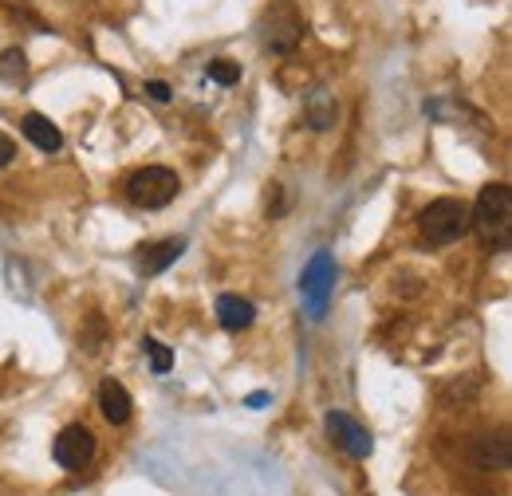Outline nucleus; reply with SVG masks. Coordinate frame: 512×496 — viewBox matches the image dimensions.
<instances>
[{
	"label": "nucleus",
	"mask_w": 512,
	"mask_h": 496,
	"mask_svg": "<svg viewBox=\"0 0 512 496\" xmlns=\"http://www.w3.org/2000/svg\"><path fill=\"white\" fill-rule=\"evenodd\" d=\"M327 430H331V437L339 441L343 453H351V457H371V449H375L371 434H367L355 418H347L343 410H331V414H327Z\"/></svg>",
	"instance_id": "nucleus-7"
},
{
	"label": "nucleus",
	"mask_w": 512,
	"mask_h": 496,
	"mask_svg": "<svg viewBox=\"0 0 512 496\" xmlns=\"http://www.w3.org/2000/svg\"><path fill=\"white\" fill-rule=\"evenodd\" d=\"M142 351L150 355V367L158 374H166L174 367V355H170V347L166 343H158V339H142Z\"/></svg>",
	"instance_id": "nucleus-14"
},
{
	"label": "nucleus",
	"mask_w": 512,
	"mask_h": 496,
	"mask_svg": "<svg viewBox=\"0 0 512 496\" xmlns=\"http://www.w3.org/2000/svg\"><path fill=\"white\" fill-rule=\"evenodd\" d=\"M253 319H256V308L249 300H241V296H221L217 300V323L225 331H245V327H253Z\"/></svg>",
	"instance_id": "nucleus-10"
},
{
	"label": "nucleus",
	"mask_w": 512,
	"mask_h": 496,
	"mask_svg": "<svg viewBox=\"0 0 512 496\" xmlns=\"http://www.w3.org/2000/svg\"><path fill=\"white\" fill-rule=\"evenodd\" d=\"M418 225H422V237L430 245H453L457 237L469 233V205L457 197H438L422 209Z\"/></svg>",
	"instance_id": "nucleus-2"
},
{
	"label": "nucleus",
	"mask_w": 512,
	"mask_h": 496,
	"mask_svg": "<svg viewBox=\"0 0 512 496\" xmlns=\"http://www.w3.org/2000/svg\"><path fill=\"white\" fill-rule=\"evenodd\" d=\"M99 410H103V418H107L111 426H123L130 418L134 402H130L127 386H123L119 378H103V386H99Z\"/></svg>",
	"instance_id": "nucleus-8"
},
{
	"label": "nucleus",
	"mask_w": 512,
	"mask_h": 496,
	"mask_svg": "<svg viewBox=\"0 0 512 496\" xmlns=\"http://www.w3.org/2000/svg\"><path fill=\"white\" fill-rule=\"evenodd\" d=\"M182 248H186V241H162V245L142 248V256H138V272H146V276L166 272V268L182 256Z\"/></svg>",
	"instance_id": "nucleus-11"
},
{
	"label": "nucleus",
	"mask_w": 512,
	"mask_h": 496,
	"mask_svg": "<svg viewBox=\"0 0 512 496\" xmlns=\"http://www.w3.org/2000/svg\"><path fill=\"white\" fill-rule=\"evenodd\" d=\"M304 119L312 130H327V126H335V99L327 95V91H312L308 95V103H304Z\"/></svg>",
	"instance_id": "nucleus-12"
},
{
	"label": "nucleus",
	"mask_w": 512,
	"mask_h": 496,
	"mask_svg": "<svg viewBox=\"0 0 512 496\" xmlns=\"http://www.w3.org/2000/svg\"><path fill=\"white\" fill-rule=\"evenodd\" d=\"M146 95H150L154 103H170V99H174L170 83H162V79H150V83H146Z\"/></svg>",
	"instance_id": "nucleus-17"
},
{
	"label": "nucleus",
	"mask_w": 512,
	"mask_h": 496,
	"mask_svg": "<svg viewBox=\"0 0 512 496\" xmlns=\"http://www.w3.org/2000/svg\"><path fill=\"white\" fill-rule=\"evenodd\" d=\"M79 343H83L87 351H99V343H103V319H99V315H91V331H83Z\"/></svg>",
	"instance_id": "nucleus-16"
},
{
	"label": "nucleus",
	"mask_w": 512,
	"mask_h": 496,
	"mask_svg": "<svg viewBox=\"0 0 512 496\" xmlns=\"http://www.w3.org/2000/svg\"><path fill=\"white\" fill-rule=\"evenodd\" d=\"M12 158H16V142H12L8 134H0V170H4Z\"/></svg>",
	"instance_id": "nucleus-18"
},
{
	"label": "nucleus",
	"mask_w": 512,
	"mask_h": 496,
	"mask_svg": "<svg viewBox=\"0 0 512 496\" xmlns=\"http://www.w3.org/2000/svg\"><path fill=\"white\" fill-rule=\"evenodd\" d=\"M28 75V56L20 52V48H8V52H0V79H8V83H20Z\"/></svg>",
	"instance_id": "nucleus-13"
},
{
	"label": "nucleus",
	"mask_w": 512,
	"mask_h": 496,
	"mask_svg": "<svg viewBox=\"0 0 512 496\" xmlns=\"http://www.w3.org/2000/svg\"><path fill=\"white\" fill-rule=\"evenodd\" d=\"M20 130H24V138L28 142H36L44 154H56L60 146H64V134H60V126L52 123L48 115H24V123H20Z\"/></svg>",
	"instance_id": "nucleus-9"
},
{
	"label": "nucleus",
	"mask_w": 512,
	"mask_h": 496,
	"mask_svg": "<svg viewBox=\"0 0 512 496\" xmlns=\"http://www.w3.org/2000/svg\"><path fill=\"white\" fill-rule=\"evenodd\" d=\"M178 189H182V182H178L174 170H166V166H146V170H138L127 182V197L138 209H162V205H170V201L178 197Z\"/></svg>",
	"instance_id": "nucleus-3"
},
{
	"label": "nucleus",
	"mask_w": 512,
	"mask_h": 496,
	"mask_svg": "<svg viewBox=\"0 0 512 496\" xmlns=\"http://www.w3.org/2000/svg\"><path fill=\"white\" fill-rule=\"evenodd\" d=\"M260 32H264V44H268L272 52H292V48L304 40V16L296 12L292 0H280L276 8H268Z\"/></svg>",
	"instance_id": "nucleus-4"
},
{
	"label": "nucleus",
	"mask_w": 512,
	"mask_h": 496,
	"mask_svg": "<svg viewBox=\"0 0 512 496\" xmlns=\"http://www.w3.org/2000/svg\"><path fill=\"white\" fill-rule=\"evenodd\" d=\"M209 79H213V83H221V87H233V83H241V63L213 60L209 63Z\"/></svg>",
	"instance_id": "nucleus-15"
},
{
	"label": "nucleus",
	"mask_w": 512,
	"mask_h": 496,
	"mask_svg": "<svg viewBox=\"0 0 512 496\" xmlns=\"http://www.w3.org/2000/svg\"><path fill=\"white\" fill-rule=\"evenodd\" d=\"M469 229L481 237L485 248H497L505 252L509 248V233H512V193L509 186H485L477 205L469 209Z\"/></svg>",
	"instance_id": "nucleus-1"
},
{
	"label": "nucleus",
	"mask_w": 512,
	"mask_h": 496,
	"mask_svg": "<svg viewBox=\"0 0 512 496\" xmlns=\"http://www.w3.org/2000/svg\"><path fill=\"white\" fill-rule=\"evenodd\" d=\"M52 453L64 469H83L95 457V434L87 426H64L52 441Z\"/></svg>",
	"instance_id": "nucleus-6"
},
{
	"label": "nucleus",
	"mask_w": 512,
	"mask_h": 496,
	"mask_svg": "<svg viewBox=\"0 0 512 496\" xmlns=\"http://www.w3.org/2000/svg\"><path fill=\"white\" fill-rule=\"evenodd\" d=\"M331 288H335V260H331L327 252H316V256H312V264H308V268H304V276H300L304 304L316 311V315H323Z\"/></svg>",
	"instance_id": "nucleus-5"
}]
</instances>
